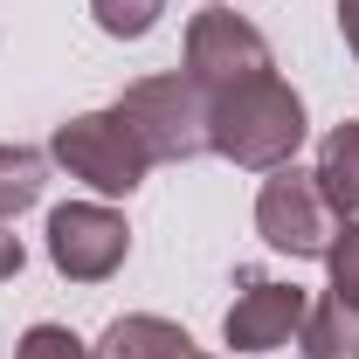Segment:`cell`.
I'll list each match as a JSON object with an SVG mask.
<instances>
[{
  "mask_svg": "<svg viewBox=\"0 0 359 359\" xmlns=\"http://www.w3.org/2000/svg\"><path fill=\"white\" fill-rule=\"evenodd\" d=\"M208 7H222V0H208Z\"/></svg>",
  "mask_w": 359,
  "mask_h": 359,
  "instance_id": "cell-18",
  "label": "cell"
},
{
  "mask_svg": "<svg viewBox=\"0 0 359 359\" xmlns=\"http://www.w3.org/2000/svg\"><path fill=\"white\" fill-rule=\"evenodd\" d=\"M256 235H263L276 256H297V263H325V249H332V235H339V215L325 208V194H318V180L290 159V166H276L263 180V194H256Z\"/></svg>",
  "mask_w": 359,
  "mask_h": 359,
  "instance_id": "cell-4",
  "label": "cell"
},
{
  "mask_svg": "<svg viewBox=\"0 0 359 359\" xmlns=\"http://www.w3.org/2000/svg\"><path fill=\"white\" fill-rule=\"evenodd\" d=\"M48 187V152L35 145H0V222H14L21 208H35Z\"/></svg>",
  "mask_w": 359,
  "mask_h": 359,
  "instance_id": "cell-11",
  "label": "cell"
},
{
  "mask_svg": "<svg viewBox=\"0 0 359 359\" xmlns=\"http://www.w3.org/2000/svg\"><path fill=\"white\" fill-rule=\"evenodd\" d=\"M111 111L138 132L152 166H180V159L208 152V90L194 76H138V83H125V97Z\"/></svg>",
  "mask_w": 359,
  "mask_h": 359,
  "instance_id": "cell-2",
  "label": "cell"
},
{
  "mask_svg": "<svg viewBox=\"0 0 359 359\" xmlns=\"http://www.w3.org/2000/svg\"><path fill=\"white\" fill-rule=\"evenodd\" d=\"M269 69H276V55H269L256 21H242V14H228V7H208V14L187 21V69H180V76H194L208 97H215V90H235V83H256Z\"/></svg>",
  "mask_w": 359,
  "mask_h": 359,
  "instance_id": "cell-6",
  "label": "cell"
},
{
  "mask_svg": "<svg viewBox=\"0 0 359 359\" xmlns=\"http://www.w3.org/2000/svg\"><path fill=\"white\" fill-rule=\"evenodd\" d=\"M304 311H311V297H304L297 283H276V276H242V297L228 304L222 339L235 346V353H283V346H297Z\"/></svg>",
  "mask_w": 359,
  "mask_h": 359,
  "instance_id": "cell-7",
  "label": "cell"
},
{
  "mask_svg": "<svg viewBox=\"0 0 359 359\" xmlns=\"http://www.w3.org/2000/svg\"><path fill=\"white\" fill-rule=\"evenodd\" d=\"M304 97L283 83L276 69L256 76V83H235L208 97V152L242 166V173H276L297 159L304 145Z\"/></svg>",
  "mask_w": 359,
  "mask_h": 359,
  "instance_id": "cell-1",
  "label": "cell"
},
{
  "mask_svg": "<svg viewBox=\"0 0 359 359\" xmlns=\"http://www.w3.org/2000/svg\"><path fill=\"white\" fill-rule=\"evenodd\" d=\"M304 359H359V311L346 297H325L304 311V332H297Z\"/></svg>",
  "mask_w": 359,
  "mask_h": 359,
  "instance_id": "cell-10",
  "label": "cell"
},
{
  "mask_svg": "<svg viewBox=\"0 0 359 359\" xmlns=\"http://www.w3.org/2000/svg\"><path fill=\"white\" fill-rule=\"evenodd\" d=\"M339 35H346V48L359 62V0H339Z\"/></svg>",
  "mask_w": 359,
  "mask_h": 359,
  "instance_id": "cell-16",
  "label": "cell"
},
{
  "mask_svg": "<svg viewBox=\"0 0 359 359\" xmlns=\"http://www.w3.org/2000/svg\"><path fill=\"white\" fill-rule=\"evenodd\" d=\"M187 332H180L173 318L159 311H125L111 318L104 332H97V346H90V359H187Z\"/></svg>",
  "mask_w": 359,
  "mask_h": 359,
  "instance_id": "cell-8",
  "label": "cell"
},
{
  "mask_svg": "<svg viewBox=\"0 0 359 359\" xmlns=\"http://www.w3.org/2000/svg\"><path fill=\"white\" fill-rule=\"evenodd\" d=\"M90 14H97V28H104L111 42H145V35L159 28L166 0H90Z\"/></svg>",
  "mask_w": 359,
  "mask_h": 359,
  "instance_id": "cell-12",
  "label": "cell"
},
{
  "mask_svg": "<svg viewBox=\"0 0 359 359\" xmlns=\"http://www.w3.org/2000/svg\"><path fill=\"white\" fill-rule=\"evenodd\" d=\"M325 269H332V297H346L359 311V222H339L332 249H325Z\"/></svg>",
  "mask_w": 359,
  "mask_h": 359,
  "instance_id": "cell-13",
  "label": "cell"
},
{
  "mask_svg": "<svg viewBox=\"0 0 359 359\" xmlns=\"http://www.w3.org/2000/svg\"><path fill=\"white\" fill-rule=\"evenodd\" d=\"M132 256V228L111 201H62L48 215V263L69 283H104Z\"/></svg>",
  "mask_w": 359,
  "mask_h": 359,
  "instance_id": "cell-5",
  "label": "cell"
},
{
  "mask_svg": "<svg viewBox=\"0 0 359 359\" xmlns=\"http://www.w3.org/2000/svg\"><path fill=\"white\" fill-rule=\"evenodd\" d=\"M187 359H215V353H187Z\"/></svg>",
  "mask_w": 359,
  "mask_h": 359,
  "instance_id": "cell-17",
  "label": "cell"
},
{
  "mask_svg": "<svg viewBox=\"0 0 359 359\" xmlns=\"http://www.w3.org/2000/svg\"><path fill=\"white\" fill-rule=\"evenodd\" d=\"M14 359H90V346L69 332V325H28L21 332V346H14Z\"/></svg>",
  "mask_w": 359,
  "mask_h": 359,
  "instance_id": "cell-14",
  "label": "cell"
},
{
  "mask_svg": "<svg viewBox=\"0 0 359 359\" xmlns=\"http://www.w3.org/2000/svg\"><path fill=\"white\" fill-rule=\"evenodd\" d=\"M21 263H28L21 235H14V222H0V283H7V276H21Z\"/></svg>",
  "mask_w": 359,
  "mask_h": 359,
  "instance_id": "cell-15",
  "label": "cell"
},
{
  "mask_svg": "<svg viewBox=\"0 0 359 359\" xmlns=\"http://www.w3.org/2000/svg\"><path fill=\"white\" fill-rule=\"evenodd\" d=\"M48 159H55L69 180H83L90 194H104V201L132 194L138 180L152 173V159H145L138 132L118 118V111H83V118L55 125V138H48Z\"/></svg>",
  "mask_w": 359,
  "mask_h": 359,
  "instance_id": "cell-3",
  "label": "cell"
},
{
  "mask_svg": "<svg viewBox=\"0 0 359 359\" xmlns=\"http://www.w3.org/2000/svg\"><path fill=\"white\" fill-rule=\"evenodd\" d=\"M311 180H318V194H325V208L339 222H359V118H346V125L325 132Z\"/></svg>",
  "mask_w": 359,
  "mask_h": 359,
  "instance_id": "cell-9",
  "label": "cell"
}]
</instances>
